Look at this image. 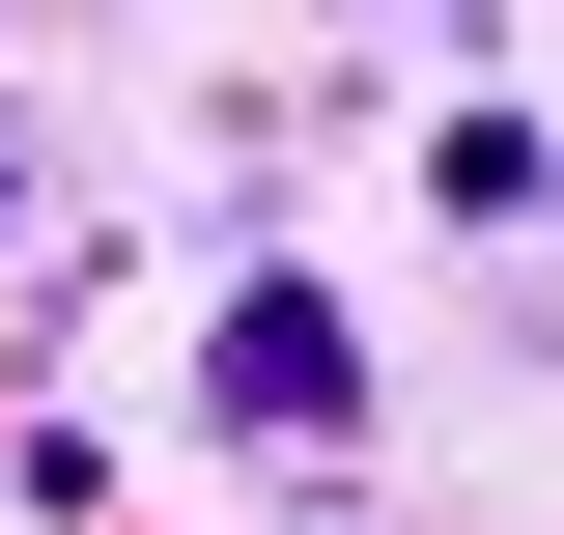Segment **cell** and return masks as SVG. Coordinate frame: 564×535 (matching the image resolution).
<instances>
[{"label": "cell", "mask_w": 564, "mask_h": 535, "mask_svg": "<svg viewBox=\"0 0 564 535\" xmlns=\"http://www.w3.org/2000/svg\"><path fill=\"white\" fill-rule=\"evenodd\" d=\"M198 423H254V451H339V423H367V310H339V282H226Z\"/></svg>", "instance_id": "1"}, {"label": "cell", "mask_w": 564, "mask_h": 535, "mask_svg": "<svg viewBox=\"0 0 564 535\" xmlns=\"http://www.w3.org/2000/svg\"><path fill=\"white\" fill-rule=\"evenodd\" d=\"M0 226H29V141H0Z\"/></svg>", "instance_id": "3"}, {"label": "cell", "mask_w": 564, "mask_h": 535, "mask_svg": "<svg viewBox=\"0 0 564 535\" xmlns=\"http://www.w3.org/2000/svg\"><path fill=\"white\" fill-rule=\"evenodd\" d=\"M423 198H452V226H480V254H508V226H536V198H564V141H536V113H508V85H480V113L423 141Z\"/></svg>", "instance_id": "2"}]
</instances>
